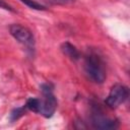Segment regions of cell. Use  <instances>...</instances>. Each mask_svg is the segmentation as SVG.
<instances>
[{"label": "cell", "mask_w": 130, "mask_h": 130, "mask_svg": "<svg viewBox=\"0 0 130 130\" xmlns=\"http://www.w3.org/2000/svg\"><path fill=\"white\" fill-rule=\"evenodd\" d=\"M9 31L10 35L22 46H24L27 50L34 51L35 49V37L32 35V32L25 26L21 25V24H11L9 27Z\"/></svg>", "instance_id": "obj_3"}, {"label": "cell", "mask_w": 130, "mask_h": 130, "mask_svg": "<svg viewBox=\"0 0 130 130\" xmlns=\"http://www.w3.org/2000/svg\"><path fill=\"white\" fill-rule=\"evenodd\" d=\"M22 3H24L25 5H27L29 8L35 9V10H46V6L42 5L41 3L35 1V0H20Z\"/></svg>", "instance_id": "obj_8"}, {"label": "cell", "mask_w": 130, "mask_h": 130, "mask_svg": "<svg viewBox=\"0 0 130 130\" xmlns=\"http://www.w3.org/2000/svg\"><path fill=\"white\" fill-rule=\"evenodd\" d=\"M60 49H61L62 53H63L66 57H68L70 60H72V61H77V60H79V58H80V53H79L78 49H77L74 45H72L71 43H69V42H64V43L61 45Z\"/></svg>", "instance_id": "obj_6"}, {"label": "cell", "mask_w": 130, "mask_h": 130, "mask_svg": "<svg viewBox=\"0 0 130 130\" xmlns=\"http://www.w3.org/2000/svg\"><path fill=\"white\" fill-rule=\"evenodd\" d=\"M0 8H4V9H6V10L12 11V8H11L8 4H6L4 1H2V0H0Z\"/></svg>", "instance_id": "obj_11"}, {"label": "cell", "mask_w": 130, "mask_h": 130, "mask_svg": "<svg viewBox=\"0 0 130 130\" xmlns=\"http://www.w3.org/2000/svg\"><path fill=\"white\" fill-rule=\"evenodd\" d=\"M91 124L96 129H116L119 126V122L116 119L108 118L104 115V113L99 109L94 108L92 110L91 115Z\"/></svg>", "instance_id": "obj_5"}, {"label": "cell", "mask_w": 130, "mask_h": 130, "mask_svg": "<svg viewBox=\"0 0 130 130\" xmlns=\"http://www.w3.org/2000/svg\"><path fill=\"white\" fill-rule=\"evenodd\" d=\"M128 94H129L128 87L125 86L124 84L117 83L112 86L105 103L109 108L116 109L127 100Z\"/></svg>", "instance_id": "obj_4"}, {"label": "cell", "mask_w": 130, "mask_h": 130, "mask_svg": "<svg viewBox=\"0 0 130 130\" xmlns=\"http://www.w3.org/2000/svg\"><path fill=\"white\" fill-rule=\"evenodd\" d=\"M41 90L43 92V99H40L39 114L50 118L57 109V100L53 93V86L51 83H44L41 85Z\"/></svg>", "instance_id": "obj_2"}, {"label": "cell", "mask_w": 130, "mask_h": 130, "mask_svg": "<svg viewBox=\"0 0 130 130\" xmlns=\"http://www.w3.org/2000/svg\"><path fill=\"white\" fill-rule=\"evenodd\" d=\"M26 109L35 112V113H39V108H40V99L38 98H29L26 101L25 104Z\"/></svg>", "instance_id": "obj_7"}, {"label": "cell", "mask_w": 130, "mask_h": 130, "mask_svg": "<svg viewBox=\"0 0 130 130\" xmlns=\"http://www.w3.org/2000/svg\"><path fill=\"white\" fill-rule=\"evenodd\" d=\"M86 75L95 83H103L106 79V68L103 59L94 52H88L84 58Z\"/></svg>", "instance_id": "obj_1"}, {"label": "cell", "mask_w": 130, "mask_h": 130, "mask_svg": "<svg viewBox=\"0 0 130 130\" xmlns=\"http://www.w3.org/2000/svg\"><path fill=\"white\" fill-rule=\"evenodd\" d=\"M25 109H26L25 106H24V107H21V108H16V109H14V110L10 113V121L13 122V121L19 119V118L24 114Z\"/></svg>", "instance_id": "obj_9"}, {"label": "cell", "mask_w": 130, "mask_h": 130, "mask_svg": "<svg viewBox=\"0 0 130 130\" xmlns=\"http://www.w3.org/2000/svg\"><path fill=\"white\" fill-rule=\"evenodd\" d=\"M44 2H47L49 4H53V5H68L73 3L75 0H42Z\"/></svg>", "instance_id": "obj_10"}]
</instances>
